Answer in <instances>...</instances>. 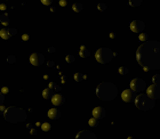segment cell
Segmentation results:
<instances>
[{"mask_svg": "<svg viewBox=\"0 0 160 139\" xmlns=\"http://www.w3.org/2000/svg\"><path fill=\"white\" fill-rule=\"evenodd\" d=\"M136 97H137V93L135 92L134 90H132V89H127V90H125V91H122V93H121L122 100L126 102V103H133V102H135Z\"/></svg>", "mask_w": 160, "mask_h": 139, "instance_id": "obj_8", "label": "cell"}, {"mask_svg": "<svg viewBox=\"0 0 160 139\" xmlns=\"http://www.w3.org/2000/svg\"><path fill=\"white\" fill-rule=\"evenodd\" d=\"M6 112V107L2 106V105H0V115H4Z\"/></svg>", "mask_w": 160, "mask_h": 139, "instance_id": "obj_30", "label": "cell"}, {"mask_svg": "<svg viewBox=\"0 0 160 139\" xmlns=\"http://www.w3.org/2000/svg\"><path fill=\"white\" fill-rule=\"evenodd\" d=\"M135 105L138 110L141 111H150L155 107L156 100L146 95V93H141L135 99Z\"/></svg>", "mask_w": 160, "mask_h": 139, "instance_id": "obj_4", "label": "cell"}, {"mask_svg": "<svg viewBox=\"0 0 160 139\" xmlns=\"http://www.w3.org/2000/svg\"><path fill=\"white\" fill-rule=\"evenodd\" d=\"M9 17H8V14H1L0 15V23L4 24V25H8L9 24Z\"/></svg>", "mask_w": 160, "mask_h": 139, "instance_id": "obj_18", "label": "cell"}, {"mask_svg": "<svg viewBox=\"0 0 160 139\" xmlns=\"http://www.w3.org/2000/svg\"><path fill=\"white\" fill-rule=\"evenodd\" d=\"M80 56L82 57V58H87V57H89V55H90V51L87 49V48L85 47V46H81V48H80Z\"/></svg>", "mask_w": 160, "mask_h": 139, "instance_id": "obj_17", "label": "cell"}, {"mask_svg": "<svg viewBox=\"0 0 160 139\" xmlns=\"http://www.w3.org/2000/svg\"><path fill=\"white\" fill-rule=\"evenodd\" d=\"M128 139H135V138H134V137H129Z\"/></svg>", "mask_w": 160, "mask_h": 139, "instance_id": "obj_41", "label": "cell"}, {"mask_svg": "<svg viewBox=\"0 0 160 139\" xmlns=\"http://www.w3.org/2000/svg\"><path fill=\"white\" fill-rule=\"evenodd\" d=\"M54 51H55V48L50 47V48H49V53H54Z\"/></svg>", "mask_w": 160, "mask_h": 139, "instance_id": "obj_37", "label": "cell"}, {"mask_svg": "<svg viewBox=\"0 0 160 139\" xmlns=\"http://www.w3.org/2000/svg\"><path fill=\"white\" fill-rule=\"evenodd\" d=\"M14 34H16V30L15 29H10V28H4L0 31V37L5 40L9 39L10 37H13Z\"/></svg>", "mask_w": 160, "mask_h": 139, "instance_id": "obj_11", "label": "cell"}, {"mask_svg": "<svg viewBox=\"0 0 160 139\" xmlns=\"http://www.w3.org/2000/svg\"><path fill=\"white\" fill-rule=\"evenodd\" d=\"M113 51L111 49H109V48H99V49L96 51V60H97L98 63H102V64H106V63H110L111 60L113 59Z\"/></svg>", "mask_w": 160, "mask_h": 139, "instance_id": "obj_5", "label": "cell"}, {"mask_svg": "<svg viewBox=\"0 0 160 139\" xmlns=\"http://www.w3.org/2000/svg\"><path fill=\"white\" fill-rule=\"evenodd\" d=\"M72 8H73V10L74 11H77V13H79V11H81L84 9V6L81 2H75V4L72 6Z\"/></svg>", "mask_w": 160, "mask_h": 139, "instance_id": "obj_20", "label": "cell"}, {"mask_svg": "<svg viewBox=\"0 0 160 139\" xmlns=\"http://www.w3.org/2000/svg\"><path fill=\"white\" fill-rule=\"evenodd\" d=\"M30 62H31L32 65L39 66V65H41L45 62V57L41 55L40 53H34V54H32V55L30 56Z\"/></svg>", "mask_w": 160, "mask_h": 139, "instance_id": "obj_10", "label": "cell"}, {"mask_svg": "<svg viewBox=\"0 0 160 139\" xmlns=\"http://www.w3.org/2000/svg\"><path fill=\"white\" fill-rule=\"evenodd\" d=\"M8 60H9L10 63H13V62H14V57H13V56H11V57H9V58H8Z\"/></svg>", "mask_w": 160, "mask_h": 139, "instance_id": "obj_38", "label": "cell"}, {"mask_svg": "<svg viewBox=\"0 0 160 139\" xmlns=\"http://www.w3.org/2000/svg\"><path fill=\"white\" fill-rule=\"evenodd\" d=\"M88 124L90 127H97L98 125V120L95 119V117H92V119L88 121Z\"/></svg>", "mask_w": 160, "mask_h": 139, "instance_id": "obj_22", "label": "cell"}, {"mask_svg": "<svg viewBox=\"0 0 160 139\" xmlns=\"http://www.w3.org/2000/svg\"><path fill=\"white\" fill-rule=\"evenodd\" d=\"M49 87L52 89H55V90H57V91H60V90H61V87H58L57 86V84L55 83V82H50L49 83Z\"/></svg>", "mask_w": 160, "mask_h": 139, "instance_id": "obj_28", "label": "cell"}, {"mask_svg": "<svg viewBox=\"0 0 160 139\" xmlns=\"http://www.w3.org/2000/svg\"><path fill=\"white\" fill-rule=\"evenodd\" d=\"M140 40L142 41V42H146L147 40H149V35L146 34V33H140Z\"/></svg>", "mask_w": 160, "mask_h": 139, "instance_id": "obj_23", "label": "cell"}, {"mask_svg": "<svg viewBox=\"0 0 160 139\" xmlns=\"http://www.w3.org/2000/svg\"><path fill=\"white\" fill-rule=\"evenodd\" d=\"M53 1H54V0H41V2L45 4V5H50Z\"/></svg>", "mask_w": 160, "mask_h": 139, "instance_id": "obj_33", "label": "cell"}, {"mask_svg": "<svg viewBox=\"0 0 160 139\" xmlns=\"http://www.w3.org/2000/svg\"><path fill=\"white\" fill-rule=\"evenodd\" d=\"M96 95L99 99L104 102H110L114 99L118 95V89L113 83L111 82H103L101 83L96 89Z\"/></svg>", "mask_w": 160, "mask_h": 139, "instance_id": "obj_2", "label": "cell"}, {"mask_svg": "<svg viewBox=\"0 0 160 139\" xmlns=\"http://www.w3.org/2000/svg\"><path fill=\"white\" fill-rule=\"evenodd\" d=\"M152 81H153V84H160V74L153 75Z\"/></svg>", "mask_w": 160, "mask_h": 139, "instance_id": "obj_26", "label": "cell"}, {"mask_svg": "<svg viewBox=\"0 0 160 139\" xmlns=\"http://www.w3.org/2000/svg\"><path fill=\"white\" fill-rule=\"evenodd\" d=\"M128 71H129V70H128L127 66H121V67L119 68V73L121 75H126L128 73Z\"/></svg>", "mask_w": 160, "mask_h": 139, "instance_id": "obj_25", "label": "cell"}, {"mask_svg": "<svg viewBox=\"0 0 160 139\" xmlns=\"http://www.w3.org/2000/svg\"><path fill=\"white\" fill-rule=\"evenodd\" d=\"M0 9H1V10H5V9H6V5H5V4H1V5H0Z\"/></svg>", "mask_w": 160, "mask_h": 139, "instance_id": "obj_35", "label": "cell"}, {"mask_svg": "<svg viewBox=\"0 0 160 139\" xmlns=\"http://www.w3.org/2000/svg\"><path fill=\"white\" fill-rule=\"evenodd\" d=\"M5 119L10 123H17V122H23L26 119V113L25 111L21 110L17 107H9L5 112Z\"/></svg>", "mask_w": 160, "mask_h": 139, "instance_id": "obj_3", "label": "cell"}, {"mask_svg": "<svg viewBox=\"0 0 160 139\" xmlns=\"http://www.w3.org/2000/svg\"><path fill=\"white\" fill-rule=\"evenodd\" d=\"M129 5L132 7H138L142 5V0H129Z\"/></svg>", "mask_w": 160, "mask_h": 139, "instance_id": "obj_21", "label": "cell"}, {"mask_svg": "<svg viewBox=\"0 0 160 139\" xmlns=\"http://www.w3.org/2000/svg\"><path fill=\"white\" fill-rule=\"evenodd\" d=\"M136 59L144 71L160 68V42L146 41L137 49Z\"/></svg>", "mask_w": 160, "mask_h": 139, "instance_id": "obj_1", "label": "cell"}, {"mask_svg": "<svg viewBox=\"0 0 160 139\" xmlns=\"http://www.w3.org/2000/svg\"><path fill=\"white\" fill-rule=\"evenodd\" d=\"M106 115V111H105V108L103 107H95L94 110H93V116L95 117V119H103Z\"/></svg>", "mask_w": 160, "mask_h": 139, "instance_id": "obj_13", "label": "cell"}, {"mask_svg": "<svg viewBox=\"0 0 160 139\" xmlns=\"http://www.w3.org/2000/svg\"><path fill=\"white\" fill-rule=\"evenodd\" d=\"M22 39H23V40H29V35L28 34H23Z\"/></svg>", "mask_w": 160, "mask_h": 139, "instance_id": "obj_36", "label": "cell"}, {"mask_svg": "<svg viewBox=\"0 0 160 139\" xmlns=\"http://www.w3.org/2000/svg\"><path fill=\"white\" fill-rule=\"evenodd\" d=\"M146 88V83L143 79H140V78H136V79L132 80L131 82V89L134 90L135 92H140L143 91L144 89Z\"/></svg>", "mask_w": 160, "mask_h": 139, "instance_id": "obj_6", "label": "cell"}, {"mask_svg": "<svg viewBox=\"0 0 160 139\" xmlns=\"http://www.w3.org/2000/svg\"><path fill=\"white\" fill-rule=\"evenodd\" d=\"M64 102H65V98L62 95H54L52 98V103L55 106H61V105L64 104Z\"/></svg>", "mask_w": 160, "mask_h": 139, "instance_id": "obj_14", "label": "cell"}, {"mask_svg": "<svg viewBox=\"0 0 160 139\" xmlns=\"http://www.w3.org/2000/svg\"><path fill=\"white\" fill-rule=\"evenodd\" d=\"M61 116V112H60L57 108H50L48 111V117L52 120H57L58 117Z\"/></svg>", "mask_w": 160, "mask_h": 139, "instance_id": "obj_15", "label": "cell"}, {"mask_svg": "<svg viewBox=\"0 0 160 139\" xmlns=\"http://www.w3.org/2000/svg\"><path fill=\"white\" fill-rule=\"evenodd\" d=\"M110 37H111V38H116V33H113V32H112V33L110 34Z\"/></svg>", "mask_w": 160, "mask_h": 139, "instance_id": "obj_39", "label": "cell"}, {"mask_svg": "<svg viewBox=\"0 0 160 139\" xmlns=\"http://www.w3.org/2000/svg\"><path fill=\"white\" fill-rule=\"evenodd\" d=\"M41 129H43V131H49V130L52 129V125H50L49 123L45 122V123L41 124Z\"/></svg>", "mask_w": 160, "mask_h": 139, "instance_id": "obj_24", "label": "cell"}, {"mask_svg": "<svg viewBox=\"0 0 160 139\" xmlns=\"http://www.w3.org/2000/svg\"><path fill=\"white\" fill-rule=\"evenodd\" d=\"M8 91H9V90H8V88H7V87H4V88H2V93H7Z\"/></svg>", "mask_w": 160, "mask_h": 139, "instance_id": "obj_34", "label": "cell"}, {"mask_svg": "<svg viewBox=\"0 0 160 139\" xmlns=\"http://www.w3.org/2000/svg\"><path fill=\"white\" fill-rule=\"evenodd\" d=\"M146 95L152 99H160V84H152L147 88Z\"/></svg>", "mask_w": 160, "mask_h": 139, "instance_id": "obj_7", "label": "cell"}, {"mask_svg": "<svg viewBox=\"0 0 160 139\" xmlns=\"http://www.w3.org/2000/svg\"><path fill=\"white\" fill-rule=\"evenodd\" d=\"M5 102V97H4V93L0 92V105H2Z\"/></svg>", "mask_w": 160, "mask_h": 139, "instance_id": "obj_32", "label": "cell"}, {"mask_svg": "<svg viewBox=\"0 0 160 139\" xmlns=\"http://www.w3.org/2000/svg\"><path fill=\"white\" fill-rule=\"evenodd\" d=\"M98 9L99 10H105V9H106V5H105L104 2H101V4H98Z\"/></svg>", "mask_w": 160, "mask_h": 139, "instance_id": "obj_29", "label": "cell"}, {"mask_svg": "<svg viewBox=\"0 0 160 139\" xmlns=\"http://www.w3.org/2000/svg\"><path fill=\"white\" fill-rule=\"evenodd\" d=\"M144 29H145V24L140 20H135L131 23V30L135 33H141Z\"/></svg>", "mask_w": 160, "mask_h": 139, "instance_id": "obj_9", "label": "cell"}, {"mask_svg": "<svg viewBox=\"0 0 160 139\" xmlns=\"http://www.w3.org/2000/svg\"><path fill=\"white\" fill-rule=\"evenodd\" d=\"M75 139H97V138H96V136L92 131L82 130V131H80L79 134L75 136Z\"/></svg>", "mask_w": 160, "mask_h": 139, "instance_id": "obj_12", "label": "cell"}, {"mask_svg": "<svg viewBox=\"0 0 160 139\" xmlns=\"http://www.w3.org/2000/svg\"><path fill=\"white\" fill-rule=\"evenodd\" d=\"M48 65H49V66H53L54 63H53V62H49V63H48Z\"/></svg>", "mask_w": 160, "mask_h": 139, "instance_id": "obj_40", "label": "cell"}, {"mask_svg": "<svg viewBox=\"0 0 160 139\" xmlns=\"http://www.w3.org/2000/svg\"><path fill=\"white\" fill-rule=\"evenodd\" d=\"M66 5H68V1H66V0H60V6H62V7H65Z\"/></svg>", "mask_w": 160, "mask_h": 139, "instance_id": "obj_31", "label": "cell"}, {"mask_svg": "<svg viewBox=\"0 0 160 139\" xmlns=\"http://www.w3.org/2000/svg\"><path fill=\"white\" fill-rule=\"evenodd\" d=\"M54 95H55V93H54V89H52V88H47L43 91V96L45 99H52Z\"/></svg>", "mask_w": 160, "mask_h": 139, "instance_id": "obj_16", "label": "cell"}, {"mask_svg": "<svg viewBox=\"0 0 160 139\" xmlns=\"http://www.w3.org/2000/svg\"><path fill=\"white\" fill-rule=\"evenodd\" d=\"M85 79H86V75L80 73V72H78V73L74 74V80L77 81V82H81V81H84Z\"/></svg>", "mask_w": 160, "mask_h": 139, "instance_id": "obj_19", "label": "cell"}, {"mask_svg": "<svg viewBox=\"0 0 160 139\" xmlns=\"http://www.w3.org/2000/svg\"><path fill=\"white\" fill-rule=\"evenodd\" d=\"M65 60H66L68 63H73L74 60H75V58H74L73 55H68V56L65 57Z\"/></svg>", "mask_w": 160, "mask_h": 139, "instance_id": "obj_27", "label": "cell"}]
</instances>
